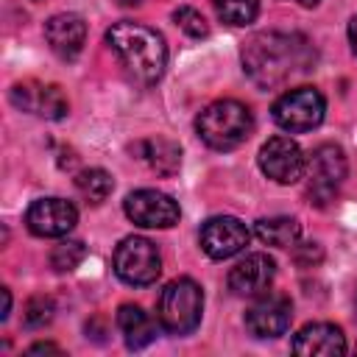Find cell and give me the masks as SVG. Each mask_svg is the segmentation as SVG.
<instances>
[{
    "mask_svg": "<svg viewBox=\"0 0 357 357\" xmlns=\"http://www.w3.org/2000/svg\"><path fill=\"white\" fill-rule=\"evenodd\" d=\"M8 312H11V293L3 287V312H0V315H3V318H8Z\"/></svg>",
    "mask_w": 357,
    "mask_h": 357,
    "instance_id": "28",
    "label": "cell"
},
{
    "mask_svg": "<svg viewBox=\"0 0 357 357\" xmlns=\"http://www.w3.org/2000/svg\"><path fill=\"white\" fill-rule=\"evenodd\" d=\"M248 240H251L248 226L231 215L209 218L201 226V248L212 259H229V257L240 254L248 245Z\"/></svg>",
    "mask_w": 357,
    "mask_h": 357,
    "instance_id": "11",
    "label": "cell"
},
{
    "mask_svg": "<svg viewBox=\"0 0 357 357\" xmlns=\"http://www.w3.org/2000/svg\"><path fill=\"white\" fill-rule=\"evenodd\" d=\"M137 153L139 159L156 170L159 176H170L178 170L181 165V148L173 142V139H165V137H153V139H145L137 145Z\"/></svg>",
    "mask_w": 357,
    "mask_h": 357,
    "instance_id": "18",
    "label": "cell"
},
{
    "mask_svg": "<svg viewBox=\"0 0 357 357\" xmlns=\"http://www.w3.org/2000/svg\"><path fill=\"white\" fill-rule=\"evenodd\" d=\"M50 318H53V301L47 296H33L25 304V326L36 329V326H45Z\"/></svg>",
    "mask_w": 357,
    "mask_h": 357,
    "instance_id": "24",
    "label": "cell"
},
{
    "mask_svg": "<svg viewBox=\"0 0 357 357\" xmlns=\"http://www.w3.org/2000/svg\"><path fill=\"white\" fill-rule=\"evenodd\" d=\"M296 3H301V6H315V3H321V0H296Z\"/></svg>",
    "mask_w": 357,
    "mask_h": 357,
    "instance_id": "29",
    "label": "cell"
},
{
    "mask_svg": "<svg viewBox=\"0 0 357 357\" xmlns=\"http://www.w3.org/2000/svg\"><path fill=\"white\" fill-rule=\"evenodd\" d=\"M293 321V304L284 293H259L254 304L245 310V329L254 337H279L287 332Z\"/></svg>",
    "mask_w": 357,
    "mask_h": 357,
    "instance_id": "10",
    "label": "cell"
},
{
    "mask_svg": "<svg viewBox=\"0 0 357 357\" xmlns=\"http://www.w3.org/2000/svg\"><path fill=\"white\" fill-rule=\"evenodd\" d=\"M75 187L86 198V204H103L109 198V192L114 190V181L103 167H89L75 176Z\"/></svg>",
    "mask_w": 357,
    "mask_h": 357,
    "instance_id": "20",
    "label": "cell"
},
{
    "mask_svg": "<svg viewBox=\"0 0 357 357\" xmlns=\"http://www.w3.org/2000/svg\"><path fill=\"white\" fill-rule=\"evenodd\" d=\"M254 231H257V237H259L265 245H276V248H290V245H296L298 237H301L298 220H296V218H284V215L257 220Z\"/></svg>",
    "mask_w": 357,
    "mask_h": 357,
    "instance_id": "19",
    "label": "cell"
},
{
    "mask_svg": "<svg viewBox=\"0 0 357 357\" xmlns=\"http://www.w3.org/2000/svg\"><path fill=\"white\" fill-rule=\"evenodd\" d=\"M276 276V265L268 254H248L229 271V290L234 296H259L271 287Z\"/></svg>",
    "mask_w": 357,
    "mask_h": 357,
    "instance_id": "13",
    "label": "cell"
},
{
    "mask_svg": "<svg viewBox=\"0 0 357 357\" xmlns=\"http://www.w3.org/2000/svg\"><path fill=\"white\" fill-rule=\"evenodd\" d=\"M204 312V290L198 282L178 276L165 284L156 301V318L159 326L170 335H190L201 324Z\"/></svg>",
    "mask_w": 357,
    "mask_h": 357,
    "instance_id": "4",
    "label": "cell"
},
{
    "mask_svg": "<svg viewBox=\"0 0 357 357\" xmlns=\"http://www.w3.org/2000/svg\"><path fill=\"white\" fill-rule=\"evenodd\" d=\"M290 349L296 354H310V357H335L346 351V335L340 332V326L326 324V321H315L298 329V335L293 337Z\"/></svg>",
    "mask_w": 357,
    "mask_h": 357,
    "instance_id": "16",
    "label": "cell"
},
{
    "mask_svg": "<svg viewBox=\"0 0 357 357\" xmlns=\"http://www.w3.org/2000/svg\"><path fill=\"white\" fill-rule=\"evenodd\" d=\"M11 100L25 109V112H33L39 117H47V120H61L67 114V98L61 92L59 84H17L11 89Z\"/></svg>",
    "mask_w": 357,
    "mask_h": 357,
    "instance_id": "14",
    "label": "cell"
},
{
    "mask_svg": "<svg viewBox=\"0 0 357 357\" xmlns=\"http://www.w3.org/2000/svg\"><path fill=\"white\" fill-rule=\"evenodd\" d=\"M117 329L128 349H142L156 337V324L139 304H123L117 310Z\"/></svg>",
    "mask_w": 357,
    "mask_h": 357,
    "instance_id": "17",
    "label": "cell"
},
{
    "mask_svg": "<svg viewBox=\"0 0 357 357\" xmlns=\"http://www.w3.org/2000/svg\"><path fill=\"white\" fill-rule=\"evenodd\" d=\"M271 112L279 128L290 134H301V131H312L315 126H321L326 114V100L315 86H296V89H287L273 103Z\"/></svg>",
    "mask_w": 357,
    "mask_h": 357,
    "instance_id": "7",
    "label": "cell"
},
{
    "mask_svg": "<svg viewBox=\"0 0 357 357\" xmlns=\"http://www.w3.org/2000/svg\"><path fill=\"white\" fill-rule=\"evenodd\" d=\"M84 257H86V248L81 240H64L50 251V265L59 273H67V271H75L84 262Z\"/></svg>",
    "mask_w": 357,
    "mask_h": 357,
    "instance_id": "22",
    "label": "cell"
},
{
    "mask_svg": "<svg viewBox=\"0 0 357 357\" xmlns=\"http://www.w3.org/2000/svg\"><path fill=\"white\" fill-rule=\"evenodd\" d=\"M212 6L223 22L237 25V28L251 25L259 14V0H212Z\"/></svg>",
    "mask_w": 357,
    "mask_h": 357,
    "instance_id": "21",
    "label": "cell"
},
{
    "mask_svg": "<svg viewBox=\"0 0 357 357\" xmlns=\"http://www.w3.org/2000/svg\"><path fill=\"white\" fill-rule=\"evenodd\" d=\"M251 128H254L251 109L245 103H240V100H231V98L209 103L195 117L198 137L215 151H231V148L243 145L248 139Z\"/></svg>",
    "mask_w": 357,
    "mask_h": 357,
    "instance_id": "3",
    "label": "cell"
},
{
    "mask_svg": "<svg viewBox=\"0 0 357 357\" xmlns=\"http://www.w3.org/2000/svg\"><path fill=\"white\" fill-rule=\"evenodd\" d=\"M304 176H307L310 204L326 206L337 195V190H340V184L346 178V156H343V151L337 145H332V142L318 145L307 159Z\"/></svg>",
    "mask_w": 357,
    "mask_h": 357,
    "instance_id": "6",
    "label": "cell"
},
{
    "mask_svg": "<svg viewBox=\"0 0 357 357\" xmlns=\"http://www.w3.org/2000/svg\"><path fill=\"white\" fill-rule=\"evenodd\" d=\"M106 45L128 70V75L139 84H156L167 67V45L165 36L142 22H114L106 31Z\"/></svg>",
    "mask_w": 357,
    "mask_h": 357,
    "instance_id": "2",
    "label": "cell"
},
{
    "mask_svg": "<svg viewBox=\"0 0 357 357\" xmlns=\"http://www.w3.org/2000/svg\"><path fill=\"white\" fill-rule=\"evenodd\" d=\"M112 265H114V273L126 284H134V287L153 284L159 279V273H162L159 248L148 237H137V234L120 240V245L114 248Z\"/></svg>",
    "mask_w": 357,
    "mask_h": 357,
    "instance_id": "5",
    "label": "cell"
},
{
    "mask_svg": "<svg viewBox=\"0 0 357 357\" xmlns=\"http://www.w3.org/2000/svg\"><path fill=\"white\" fill-rule=\"evenodd\" d=\"M259 170L276 184H296L307 170V159L296 139L279 134L259 148Z\"/></svg>",
    "mask_w": 357,
    "mask_h": 357,
    "instance_id": "9",
    "label": "cell"
},
{
    "mask_svg": "<svg viewBox=\"0 0 357 357\" xmlns=\"http://www.w3.org/2000/svg\"><path fill=\"white\" fill-rule=\"evenodd\" d=\"M310 67V47L296 33H257L243 47V70L257 86H276Z\"/></svg>",
    "mask_w": 357,
    "mask_h": 357,
    "instance_id": "1",
    "label": "cell"
},
{
    "mask_svg": "<svg viewBox=\"0 0 357 357\" xmlns=\"http://www.w3.org/2000/svg\"><path fill=\"white\" fill-rule=\"evenodd\" d=\"M28 351H31V354H42V351H45V354H47V351H56V354H59L61 349H59V346H53V343H33Z\"/></svg>",
    "mask_w": 357,
    "mask_h": 357,
    "instance_id": "26",
    "label": "cell"
},
{
    "mask_svg": "<svg viewBox=\"0 0 357 357\" xmlns=\"http://www.w3.org/2000/svg\"><path fill=\"white\" fill-rule=\"evenodd\" d=\"M173 20H176V25H178L187 36H192V39H204V36L209 33V22H206L204 14H201L198 8H192V6L176 8V11H173Z\"/></svg>",
    "mask_w": 357,
    "mask_h": 357,
    "instance_id": "23",
    "label": "cell"
},
{
    "mask_svg": "<svg viewBox=\"0 0 357 357\" xmlns=\"http://www.w3.org/2000/svg\"><path fill=\"white\" fill-rule=\"evenodd\" d=\"M296 259H298L301 265H312V262L321 259V248H318L315 243H304V254H296Z\"/></svg>",
    "mask_w": 357,
    "mask_h": 357,
    "instance_id": "25",
    "label": "cell"
},
{
    "mask_svg": "<svg viewBox=\"0 0 357 357\" xmlns=\"http://www.w3.org/2000/svg\"><path fill=\"white\" fill-rule=\"evenodd\" d=\"M349 45H351V50L357 53V17L349 22Z\"/></svg>",
    "mask_w": 357,
    "mask_h": 357,
    "instance_id": "27",
    "label": "cell"
},
{
    "mask_svg": "<svg viewBox=\"0 0 357 357\" xmlns=\"http://www.w3.org/2000/svg\"><path fill=\"white\" fill-rule=\"evenodd\" d=\"M25 223L36 237H64L78 223V209L64 198H39L28 206Z\"/></svg>",
    "mask_w": 357,
    "mask_h": 357,
    "instance_id": "12",
    "label": "cell"
},
{
    "mask_svg": "<svg viewBox=\"0 0 357 357\" xmlns=\"http://www.w3.org/2000/svg\"><path fill=\"white\" fill-rule=\"evenodd\" d=\"M123 212L131 223L142 229H170L178 223V204L159 190H134L123 201Z\"/></svg>",
    "mask_w": 357,
    "mask_h": 357,
    "instance_id": "8",
    "label": "cell"
},
{
    "mask_svg": "<svg viewBox=\"0 0 357 357\" xmlns=\"http://www.w3.org/2000/svg\"><path fill=\"white\" fill-rule=\"evenodd\" d=\"M45 39L59 59H75L86 42V22L78 14H53L45 22Z\"/></svg>",
    "mask_w": 357,
    "mask_h": 357,
    "instance_id": "15",
    "label": "cell"
}]
</instances>
